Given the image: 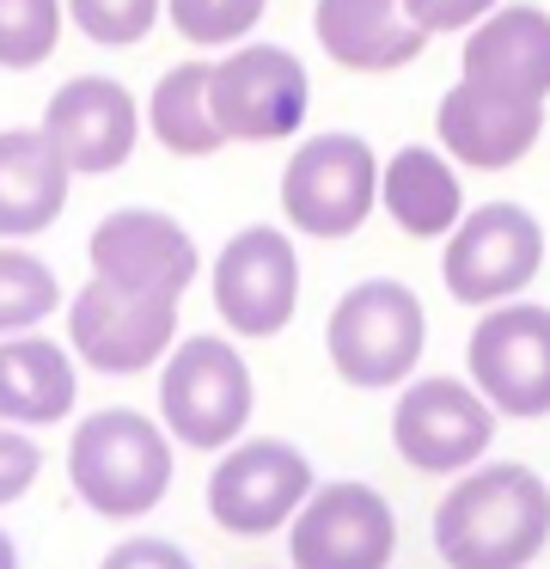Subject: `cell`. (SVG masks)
Segmentation results:
<instances>
[{
	"mask_svg": "<svg viewBox=\"0 0 550 569\" xmlns=\"http://www.w3.org/2000/svg\"><path fill=\"white\" fill-rule=\"evenodd\" d=\"M306 111L312 80L281 43H232L227 62H214V123L227 141H288L306 129Z\"/></svg>",
	"mask_w": 550,
	"mask_h": 569,
	"instance_id": "52a82bcc",
	"label": "cell"
},
{
	"mask_svg": "<svg viewBox=\"0 0 550 569\" xmlns=\"http://www.w3.org/2000/svg\"><path fill=\"white\" fill-rule=\"evenodd\" d=\"M98 569H196V563L171 539H122Z\"/></svg>",
	"mask_w": 550,
	"mask_h": 569,
	"instance_id": "f1b7e54d",
	"label": "cell"
},
{
	"mask_svg": "<svg viewBox=\"0 0 550 569\" xmlns=\"http://www.w3.org/2000/svg\"><path fill=\"white\" fill-rule=\"evenodd\" d=\"M452 153L447 148H398L386 166H379V202L386 214L398 221V233L410 239H447L452 227L464 221V184L452 172Z\"/></svg>",
	"mask_w": 550,
	"mask_h": 569,
	"instance_id": "ffe728a7",
	"label": "cell"
},
{
	"mask_svg": "<svg viewBox=\"0 0 550 569\" xmlns=\"http://www.w3.org/2000/svg\"><path fill=\"white\" fill-rule=\"evenodd\" d=\"M159 417L183 447H232L251 422V368L227 337H183L159 373Z\"/></svg>",
	"mask_w": 550,
	"mask_h": 569,
	"instance_id": "5b68a950",
	"label": "cell"
},
{
	"mask_svg": "<svg viewBox=\"0 0 550 569\" xmlns=\"http://www.w3.org/2000/svg\"><path fill=\"white\" fill-rule=\"evenodd\" d=\"M471 386L501 417H550V307L501 300L471 331Z\"/></svg>",
	"mask_w": 550,
	"mask_h": 569,
	"instance_id": "9c48e42d",
	"label": "cell"
},
{
	"mask_svg": "<svg viewBox=\"0 0 550 569\" xmlns=\"http://www.w3.org/2000/svg\"><path fill=\"white\" fill-rule=\"evenodd\" d=\"M68 478L104 520H141L171 490V441L141 410H92L68 441Z\"/></svg>",
	"mask_w": 550,
	"mask_h": 569,
	"instance_id": "7a4b0ae2",
	"label": "cell"
},
{
	"mask_svg": "<svg viewBox=\"0 0 550 569\" xmlns=\"http://www.w3.org/2000/svg\"><path fill=\"white\" fill-rule=\"evenodd\" d=\"M147 129L178 160H208V153L227 148V129L214 123V68L208 62L166 68L159 87L147 92Z\"/></svg>",
	"mask_w": 550,
	"mask_h": 569,
	"instance_id": "7402d4cb",
	"label": "cell"
},
{
	"mask_svg": "<svg viewBox=\"0 0 550 569\" xmlns=\"http://www.w3.org/2000/svg\"><path fill=\"white\" fill-rule=\"evenodd\" d=\"M489 441H496V405L464 380L434 373V380L403 386V398L391 405V447L416 471H434V478L471 471L489 453Z\"/></svg>",
	"mask_w": 550,
	"mask_h": 569,
	"instance_id": "ba28073f",
	"label": "cell"
},
{
	"mask_svg": "<svg viewBox=\"0 0 550 569\" xmlns=\"http://www.w3.org/2000/svg\"><path fill=\"white\" fill-rule=\"evenodd\" d=\"M416 13V26L428 31V38H440V31H471L477 19H489L501 7V0H403Z\"/></svg>",
	"mask_w": 550,
	"mask_h": 569,
	"instance_id": "83f0119b",
	"label": "cell"
},
{
	"mask_svg": "<svg viewBox=\"0 0 550 569\" xmlns=\"http://www.w3.org/2000/svg\"><path fill=\"white\" fill-rule=\"evenodd\" d=\"M288 551L293 569H386L398 551V515L373 483H324L293 515Z\"/></svg>",
	"mask_w": 550,
	"mask_h": 569,
	"instance_id": "4fadbf2b",
	"label": "cell"
},
{
	"mask_svg": "<svg viewBox=\"0 0 550 569\" xmlns=\"http://www.w3.org/2000/svg\"><path fill=\"white\" fill-rule=\"evenodd\" d=\"M269 0H166V19L178 26V38L220 50V43H244L257 31Z\"/></svg>",
	"mask_w": 550,
	"mask_h": 569,
	"instance_id": "d4e9b609",
	"label": "cell"
},
{
	"mask_svg": "<svg viewBox=\"0 0 550 569\" xmlns=\"http://www.w3.org/2000/svg\"><path fill=\"white\" fill-rule=\"evenodd\" d=\"M550 539V483L532 466H471L434 508V551L447 569H526Z\"/></svg>",
	"mask_w": 550,
	"mask_h": 569,
	"instance_id": "6da1fadb",
	"label": "cell"
},
{
	"mask_svg": "<svg viewBox=\"0 0 550 569\" xmlns=\"http://www.w3.org/2000/svg\"><path fill=\"white\" fill-rule=\"evenodd\" d=\"M73 166L37 129H0V239H37L68 209Z\"/></svg>",
	"mask_w": 550,
	"mask_h": 569,
	"instance_id": "d6986e66",
	"label": "cell"
},
{
	"mask_svg": "<svg viewBox=\"0 0 550 569\" xmlns=\"http://www.w3.org/2000/svg\"><path fill=\"white\" fill-rule=\"evenodd\" d=\"M86 258H92V276L129 288V295H159V300H183V288L202 270L196 239L159 209L104 214L92 227V239H86Z\"/></svg>",
	"mask_w": 550,
	"mask_h": 569,
	"instance_id": "5bb4252c",
	"label": "cell"
},
{
	"mask_svg": "<svg viewBox=\"0 0 550 569\" xmlns=\"http://www.w3.org/2000/svg\"><path fill=\"white\" fill-rule=\"evenodd\" d=\"M434 136L471 172H508L544 136V104L532 99H508L496 87H477L459 74V87L434 104Z\"/></svg>",
	"mask_w": 550,
	"mask_h": 569,
	"instance_id": "2e32d148",
	"label": "cell"
},
{
	"mask_svg": "<svg viewBox=\"0 0 550 569\" xmlns=\"http://www.w3.org/2000/svg\"><path fill=\"white\" fill-rule=\"evenodd\" d=\"M544 263V227L520 202H483L447 233L440 282L459 307H501L520 288H532Z\"/></svg>",
	"mask_w": 550,
	"mask_h": 569,
	"instance_id": "8992f818",
	"label": "cell"
},
{
	"mask_svg": "<svg viewBox=\"0 0 550 569\" xmlns=\"http://www.w3.org/2000/svg\"><path fill=\"white\" fill-rule=\"evenodd\" d=\"M214 312L239 337H276L288 331L300 307V258L281 227H239L214 258Z\"/></svg>",
	"mask_w": 550,
	"mask_h": 569,
	"instance_id": "7c38bea8",
	"label": "cell"
},
{
	"mask_svg": "<svg viewBox=\"0 0 550 569\" xmlns=\"http://www.w3.org/2000/svg\"><path fill=\"white\" fill-rule=\"evenodd\" d=\"M379 202V160L361 136L324 129L293 148L281 166V214L306 239H349L367 227Z\"/></svg>",
	"mask_w": 550,
	"mask_h": 569,
	"instance_id": "277c9868",
	"label": "cell"
},
{
	"mask_svg": "<svg viewBox=\"0 0 550 569\" xmlns=\"http://www.w3.org/2000/svg\"><path fill=\"white\" fill-rule=\"evenodd\" d=\"M318 50L349 74H391L428 50V31L403 0H318Z\"/></svg>",
	"mask_w": 550,
	"mask_h": 569,
	"instance_id": "e0dca14e",
	"label": "cell"
},
{
	"mask_svg": "<svg viewBox=\"0 0 550 569\" xmlns=\"http://www.w3.org/2000/svg\"><path fill=\"white\" fill-rule=\"evenodd\" d=\"M61 307V282L37 251L24 246H0V337H19V331H37L49 312Z\"/></svg>",
	"mask_w": 550,
	"mask_h": 569,
	"instance_id": "603a6c76",
	"label": "cell"
},
{
	"mask_svg": "<svg viewBox=\"0 0 550 569\" xmlns=\"http://www.w3.org/2000/svg\"><path fill=\"white\" fill-rule=\"evenodd\" d=\"M43 136L56 141V153L86 178H104L117 166H129L134 141H141V111L134 92L110 74H73L49 92L43 104Z\"/></svg>",
	"mask_w": 550,
	"mask_h": 569,
	"instance_id": "9a60e30c",
	"label": "cell"
},
{
	"mask_svg": "<svg viewBox=\"0 0 550 569\" xmlns=\"http://www.w3.org/2000/svg\"><path fill=\"white\" fill-rule=\"evenodd\" d=\"M68 19L104 50H129L159 26V0H68Z\"/></svg>",
	"mask_w": 550,
	"mask_h": 569,
	"instance_id": "484cf974",
	"label": "cell"
},
{
	"mask_svg": "<svg viewBox=\"0 0 550 569\" xmlns=\"http://www.w3.org/2000/svg\"><path fill=\"white\" fill-rule=\"evenodd\" d=\"M37 471H43L37 441H31V435H19V422H0V508L19 502V496L37 483Z\"/></svg>",
	"mask_w": 550,
	"mask_h": 569,
	"instance_id": "4316f807",
	"label": "cell"
},
{
	"mask_svg": "<svg viewBox=\"0 0 550 569\" xmlns=\"http://www.w3.org/2000/svg\"><path fill=\"white\" fill-rule=\"evenodd\" d=\"M312 496V459L293 441H239L208 471V515L232 539H263L288 527Z\"/></svg>",
	"mask_w": 550,
	"mask_h": 569,
	"instance_id": "30bf717a",
	"label": "cell"
},
{
	"mask_svg": "<svg viewBox=\"0 0 550 569\" xmlns=\"http://www.w3.org/2000/svg\"><path fill=\"white\" fill-rule=\"evenodd\" d=\"M68 343L98 373H141L178 343V300L129 295V288L92 276L68 307Z\"/></svg>",
	"mask_w": 550,
	"mask_h": 569,
	"instance_id": "8fae6325",
	"label": "cell"
},
{
	"mask_svg": "<svg viewBox=\"0 0 550 569\" xmlns=\"http://www.w3.org/2000/svg\"><path fill=\"white\" fill-rule=\"evenodd\" d=\"M61 7L68 0H0V68L31 74L61 43Z\"/></svg>",
	"mask_w": 550,
	"mask_h": 569,
	"instance_id": "cb8c5ba5",
	"label": "cell"
},
{
	"mask_svg": "<svg viewBox=\"0 0 550 569\" xmlns=\"http://www.w3.org/2000/svg\"><path fill=\"white\" fill-rule=\"evenodd\" d=\"M428 343V312L416 300V288L391 282V276H367L330 307L324 349L330 368L361 392H391L416 373Z\"/></svg>",
	"mask_w": 550,
	"mask_h": 569,
	"instance_id": "3957f363",
	"label": "cell"
},
{
	"mask_svg": "<svg viewBox=\"0 0 550 569\" xmlns=\"http://www.w3.org/2000/svg\"><path fill=\"white\" fill-rule=\"evenodd\" d=\"M464 80L496 87L508 99H550V13L538 7H508L501 0L489 19L464 31Z\"/></svg>",
	"mask_w": 550,
	"mask_h": 569,
	"instance_id": "ac0fdd59",
	"label": "cell"
},
{
	"mask_svg": "<svg viewBox=\"0 0 550 569\" xmlns=\"http://www.w3.org/2000/svg\"><path fill=\"white\" fill-rule=\"evenodd\" d=\"M73 356L49 337H0V422H19V429H43L61 422L73 410Z\"/></svg>",
	"mask_w": 550,
	"mask_h": 569,
	"instance_id": "44dd1931",
	"label": "cell"
},
{
	"mask_svg": "<svg viewBox=\"0 0 550 569\" xmlns=\"http://www.w3.org/2000/svg\"><path fill=\"white\" fill-rule=\"evenodd\" d=\"M0 569H19V545H12L7 532H0Z\"/></svg>",
	"mask_w": 550,
	"mask_h": 569,
	"instance_id": "f546056e",
	"label": "cell"
}]
</instances>
